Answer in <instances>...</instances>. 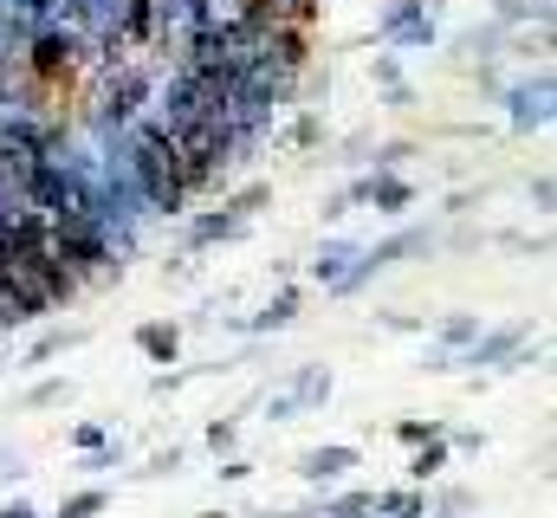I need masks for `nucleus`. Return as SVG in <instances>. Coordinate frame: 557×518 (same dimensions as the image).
<instances>
[{"label":"nucleus","mask_w":557,"mask_h":518,"mask_svg":"<svg viewBox=\"0 0 557 518\" xmlns=\"http://www.w3.org/2000/svg\"><path fill=\"white\" fill-rule=\"evenodd\" d=\"M72 65H78V39H65V33H46V39L33 46V59H26V72H33L39 85H59Z\"/></svg>","instance_id":"nucleus-1"},{"label":"nucleus","mask_w":557,"mask_h":518,"mask_svg":"<svg viewBox=\"0 0 557 518\" xmlns=\"http://www.w3.org/2000/svg\"><path fill=\"white\" fill-rule=\"evenodd\" d=\"M350 467H357V447H350V441H331V447H305V460H298V473H305L311 486H337Z\"/></svg>","instance_id":"nucleus-2"},{"label":"nucleus","mask_w":557,"mask_h":518,"mask_svg":"<svg viewBox=\"0 0 557 518\" xmlns=\"http://www.w3.org/2000/svg\"><path fill=\"white\" fill-rule=\"evenodd\" d=\"M137 350L143 357H156V363H175V350H182V324H137Z\"/></svg>","instance_id":"nucleus-3"},{"label":"nucleus","mask_w":557,"mask_h":518,"mask_svg":"<svg viewBox=\"0 0 557 518\" xmlns=\"http://www.w3.org/2000/svg\"><path fill=\"white\" fill-rule=\"evenodd\" d=\"M292 318H298V292L285 285L278 298H267V311H260V318H247V331H253V337H267V331H285Z\"/></svg>","instance_id":"nucleus-4"},{"label":"nucleus","mask_w":557,"mask_h":518,"mask_svg":"<svg viewBox=\"0 0 557 518\" xmlns=\"http://www.w3.org/2000/svg\"><path fill=\"white\" fill-rule=\"evenodd\" d=\"M234 234H247V221H234V214L221 208V214H201V221L188 227V247H214V240H234Z\"/></svg>","instance_id":"nucleus-5"},{"label":"nucleus","mask_w":557,"mask_h":518,"mask_svg":"<svg viewBox=\"0 0 557 518\" xmlns=\"http://www.w3.org/2000/svg\"><path fill=\"white\" fill-rule=\"evenodd\" d=\"M519 337H525V324H506V331L480 337V344H473V357H454V363H499V357H512V350H519Z\"/></svg>","instance_id":"nucleus-6"},{"label":"nucleus","mask_w":557,"mask_h":518,"mask_svg":"<svg viewBox=\"0 0 557 518\" xmlns=\"http://www.w3.org/2000/svg\"><path fill=\"white\" fill-rule=\"evenodd\" d=\"M85 337H91V331H85V324H72V331H46V337H39V344H33V357H26V363H52V357H59V350H78V344H85Z\"/></svg>","instance_id":"nucleus-7"},{"label":"nucleus","mask_w":557,"mask_h":518,"mask_svg":"<svg viewBox=\"0 0 557 518\" xmlns=\"http://www.w3.org/2000/svg\"><path fill=\"white\" fill-rule=\"evenodd\" d=\"M421 506H428V499H421L416 486H396V493H376V513H383V518H421Z\"/></svg>","instance_id":"nucleus-8"},{"label":"nucleus","mask_w":557,"mask_h":518,"mask_svg":"<svg viewBox=\"0 0 557 518\" xmlns=\"http://www.w3.org/2000/svg\"><path fill=\"white\" fill-rule=\"evenodd\" d=\"M441 467H447V441H421V454L409 460V480H416V486H428Z\"/></svg>","instance_id":"nucleus-9"},{"label":"nucleus","mask_w":557,"mask_h":518,"mask_svg":"<svg viewBox=\"0 0 557 518\" xmlns=\"http://www.w3.org/2000/svg\"><path fill=\"white\" fill-rule=\"evenodd\" d=\"M267 201H273V182H253V188H240V195H234V201H221V208H227L234 221H253Z\"/></svg>","instance_id":"nucleus-10"},{"label":"nucleus","mask_w":557,"mask_h":518,"mask_svg":"<svg viewBox=\"0 0 557 518\" xmlns=\"http://www.w3.org/2000/svg\"><path fill=\"white\" fill-rule=\"evenodd\" d=\"M331 395V370H298V383H292V402L298 408H318Z\"/></svg>","instance_id":"nucleus-11"},{"label":"nucleus","mask_w":557,"mask_h":518,"mask_svg":"<svg viewBox=\"0 0 557 518\" xmlns=\"http://www.w3.org/2000/svg\"><path fill=\"white\" fill-rule=\"evenodd\" d=\"M104 506H111V493H104V486H85V493H72V499L59 506V518H98Z\"/></svg>","instance_id":"nucleus-12"},{"label":"nucleus","mask_w":557,"mask_h":518,"mask_svg":"<svg viewBox=\"0 0 557 518\" xmlns=\"http://www.w3.org/2000/svg\"><path fill=\"white\" fill-rule=\"evenodd\" d=\"M376 513V493H337L324 499V518H370Z\"/></svg>","instance_id":"nucleus-13"},{"label":"nucleus","mask_w":557,"mask_h":518,"mask_svg":"<svg viewBox=\"0 0 557 518\" xmlns=\"http://www.w3.org/2000/svg\"><path fill=\"white\" fill-rule=\"evenodd\" d=\"M52 402H72V377H46V383L26 395V408H52Z\"/></svg>","instance_id":"nucleus-14"},{"label":"nucleus","mask_w":557,"mask_h":518,"mask_svg":"<svg viewBox=\"0 0 557 518\" xmlns=\"http://www.w3.org/2000/svg\"><path fill=\"white\" fill-rule=\"evenodd\" d=\"M208 447H214V454H234V447H240V421H234V415H227V421H208Z\"/></svg>","instance_id":"nucleus-15"},{"label":"nucleus","mask_w":557,"mask_h":518,"mask_svg":"<svg viewBox=\"0 0 557 518\" xmlns=\"http://www.w3.org/2000/svg\"><path fill=\"white\" fill-rule=\"evenodd\" d=\"M396 441L421 447V441H441V421H396Z\"/></svg>","instance_id":"nucleus-16"},{"label":"nucleus","mask_w":557,"mask_h":518,"mask_svg":"<svg viewBox=\"0 0 557 518\" xmlns=\"http://www.w3.org/2000/svg\"><path fill=\"white\" fill-rule=\"evenodd\" d=\"M357 201H363V182H350V188H337V195L324 201V221H344V214H350Z\"/></svg>","instance_id":"nucleus-17"},{"label":"nucleus","mask_w":557,"mask_h":518,"mask_svg":"<svg viewBox=\"0 0 557 518\" xmlns=\"http://www.w3.org/2000/svg\"><path fill=\"white\" fill-rule=\"evenodd\" d=\"M162 473H182V447H162V454H156V460L143 467L137 480H162Z\"/></svg>","instance_id":"nucleus-18"},{"label":"nucleus","mask_w":557,"mask_h":518,"mask_svg":"<svg viewBox=\"0 0 557 518\" xmlns=\"http://www.w3.org/2000/svg\"><path fill=\"white\" fill-rule=\"evenodd\" d=\"M350 254H357V247H344V240H337V247H324V254H318V279H337Z\"/></svg>","instance_id":"nucleus-19"},{"label":"nucleus","mask_w":557,"mask_h":518,"mask_svg":"<svg viewBox=\"0 0 557 518\" xmlns=\"http://www.w3.org/2000/svg\"><path fill=\"white\" fill-rule=\"evenodd\" d=\"M473 331H480L473 318H441V337H447V344H460V337H473Z\"/></svg>","instance_id":"nucleus-20"},{"label":"nucleus","mask_w":557,"mask_h":518,"mask_svg":"<svg viewBox=\"0 0 557 518\" xmlns=\"http://www.w3.org/2000/svg\"><path fill=\"white\" fill-rule=\"evenodd\" d=\"M247 473H253L247 454H221V480H247Z\"/></svg>","instance_id":"nucleus-21"},{"label":"nucleus","mask_w":557,"mask_h":518,"mask_svg":"<svg viewBox=\"0 0 557 518\" xmlns=\"http://www.w3.org/2000/svg\"><path fill=\"white\" fill-rule=\"evenodd\" d=\"M409 156H416V143H383V156H376V162H383V169H396V162H409Z\"/></svg>","instance_id":"nucleus-22"},{"label":"nucleus","mask_w":557,"mask_h":518,"mask_svg":"<svg viewBox=\"0 0 557 518\" xmlns=\"http://www.w3.org/2000/svg\"><path fill=\"white\" fill-rule=\"evenodd\" d=\"M98 441H104V428H98V421H85V428L72 434V447H98Z\"/></svg>","instance_id":"nucleus-23"},{"label":"nucleus","mask_w":557,"mask_h":518,"mask_svg":"<svg viewBox=\"0 0 557 518\" xmlns=\"http://www.w3.org/2000/svg\"><path fill=\"white\" fill-rule=\"evenodd\" d=\"M292 136H298V149H311V143H318V118H298V130H292Z\"/></svg>","instance_id":"nucleus-24"},{"label":"nucleus","mask_w":557,"mask_h":518,"mask_svg":"<svg viewBox=\"0 0 557 518\" xmlns=\"http://www.w3.org/2000/svg\"><path fill=\"white\" fill-rule=\"evenodd\" d=\"M0 518H39V513H33L26 499H7V506H0Z\"/></svg>","instance_id":"nucleus-25"},{"label":"nucleus","mask_w":557,"mask_h":518,"mask_svg":"<svg viewBox=\"0 0 557 518\" xmlns=\"http://www.w3.org/2000/svg\"><path fill=\"white\" fill-rule=\"evenodd\" d=\"M20 473H26V467H20L13 454H0V480H20Z\"/></svg>","instance_id":"nucleus-26"},{"label":"nucleus","mask_w":557,"mask_h":518,"mask_svg":"<svg viewBox=\"0 0 557 518\" xmlns=\"http://www.w3.org/2000/svg\"><path fill=\"white\" fill-rule=\"evenodd\" d=\"M292 518H324V513H292Z\"/></svg>","instance_id":"nucleus-27"}]
</instances>
